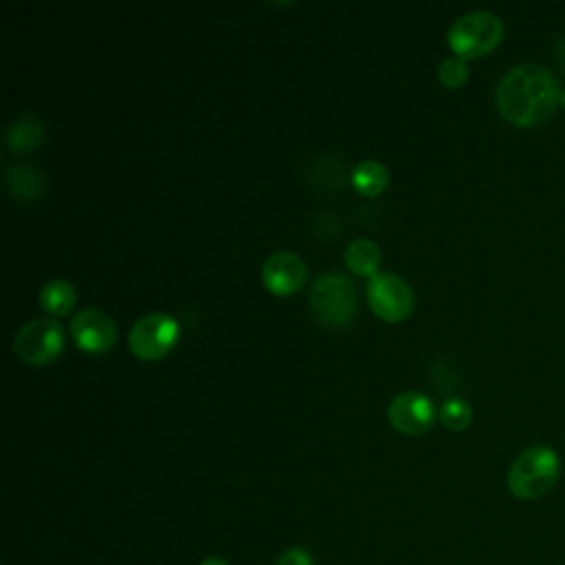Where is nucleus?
I'll return each mask as SVG.
<instances>
[{
	"label": "nucleus",
	"instance_id": "f3484780",
	"mask_svg": "<svg viewBox=\"0 0 565 565\" xmlns=\"http://www.w3.org/2000/svg\"><path fill=\"white\" fill-rule=\"evenodd\" d=\"M437 77L448 88H459L468 79V64L459 55H448L437 64Z\"/></svg>",
	"mask_w": 565,
	"mask_h": 565
},
{
	"label": "nucleus",
	"instance_id": "f257e3e1",
	"mask_svg": "<svg viewBox=\"0 0 565 565\" xmlns=\"http://www.w3.org/2000/svg\"><path fill=\"white\" fill-rule=\"evenodd\" d=\"M561 99L556 75L539 64H516L497 84L494 102L503 119L532 128L545 124Z\"/></svg>",
	"mask_w": 565,
	"mask_h": 565
},
{
	"label": "nucleus",
	"instance_id": "dca6fc26",
	"mask_svg": "<svg viewBox=\"0 0 565 565\" xmlns=\"http://www.w3.org/2000/svg\"><path fill=\"white\" fill-rule=\"evenodd\" d=\"M472 419V408L461 397H448L439 406V422L450 430H463Z\"/></svg>",
	"mask_w": 565,
	"mask_h": 565
},
{
	"label": "nucleus",
	"instance_id": "0eeeda50",
	"mask_svg": "<svg viewBox=\"0 0 565 565\" xmlns=\"http://www.w3.org/2000/svg\"><path fill=\"white\" fill-rule=\"evenodd\" d=\"M366 300L371 311L388 322L406 318L415 305L411 285L393 271H375L366 280Z\"/></svg>",
	"mask_w": 565,
	"mask_h": 565
},
{
	"label": "nucleus",
	"instance_id": "f03ea898",
	"mask_svg": "<svg viewBox=\"0 0 565 565\" xmlns=\"http://www.w3.org/2000/svg\"><path fill=\"white\" fill-rule=\"evenodd\" d=\"M558 455L543 444L527 446L516 455L508 470V488L516 499H539L558 479Z\"/></svg>",
	"mask_w": 565,
	"mask_h": 565
},
{
	"label": "nucleus",
	"instance_id": "6e6552de",
	"mask_svg": "<svg viewBox=\"0 0 565 565\" xmlns=\"http://www.w3.org/2000/svg\"><path fill=\"white\" fill-rule=\"evenodd\" d=\"M71 335L79 349L88 353H104L117 340V324L106 311L86 307L71 318Z\"/></svg>",
	"mask_w": 565,
	"mask_h": 565
},
{
	"label": "nucleus",
	"instance_id": "9d476101",
	"mask_svg": "<svg viewBox=\"0 0 565 565\" xmlns=\"http://www.w3.org/2000/svg\"><path fill=\"white\" fill-rule=\"evenodd\" d=\"M260 278L263 285L278 296H287L294 294L296 289L302 287L305 278H307V267L305 260L287 249H278L271 252L263 265H260Z\"/></svg>",
	"mask_w": 565,
	"mask_h": 565
},
{
	"label": "nucleus",
	"instance_id": "a211bd4d",
	"mask_svg": "<svg viewBox=\"0 0 565 565\" xmlns=\"http://www.w3.org/2000/svg\"><path fill=\"white\" fill-rule=\"evenodd\" d=\"M276 565H313V558L305 547H289L278 556Z\"/></svg>",
	"mask_w": 565,
	"mask_h": 565
},
{
	"label": "nucleus",
	"instance_id": "9b49d317",
	"mask_svg": "<svg viewBox=\"0 0 565 565\" xmlns=\"http://www.w3.org/2000/svg\"><path fill=\"white\" fill-rule=\"evenodd\" d=\"M42 141H44V126H42L40 117L31 115V113L15 117L4 130L7 148L18 154L35 150Z\"/></svg>",
	"mask_w": 565,
	"mask_h": 565
},
{
	"label": "nucleus",
	"instance_id": "7ed1b4c3",
	"mask_svg": "<svg viewBox=\"0 0 565 565\" xmlns=\"http://www.w3.org/2000/svg\"><path fill=\"white\" fill-rule=\"evenodd\" d=\"M311 313L327 327H342L355 311V287L351 278L338 269L320 271L309 291Z\"/></svg>",
	"mask_w": 565,
	"mask_h": 565
},
{
	"label": "nucleus",
	"instance_id": "aec40b11",
	"mask_svg": "<svg viewBox=\"0 0 565 565\" xmlns=\"http://www.w3.org/2000/svg\"><path fill=\"white\" fill-rule=\"evenodd\" d=\"M561 99H563V106H565V93H563V95H561Z\"/></svg>",
	"mask_w": 565,
	"mask_h": 565
},
{
	"label": "nucleus",
	"instance_id": "ddd939ff",
	"mask_svg": "<svg viewBox=\"0 0 565 565\" xmlns=\"http://www.w3.org/2000/svg\"><path fill=\"white\" fill-rule=\"evenodd\" d=\"M380 247L366 236L353 238L344 249V263L360 276H373L380 265Z\"/></svg>",
	"mask_w": 565,
	"mask_h": 565
},
{
	"label": "nucleus",
	"instance_id": "39448f33",
	"mask_svg": "<svg viewBox=\"0 0 565 565\" xmlns=\"http://www.w3.org/2000/svg\"><path fill=\"white\" fill-rule=\"evenodd\" d=\"M64 347L62 324L53 318L26 320L13 335V353L33 366L53 362Z\"/></svg>",
	"mask_w": 565,
	"mask_h": 565
},
{
	"label": "nucleus",
	"instance_id": "4468645a",
	"mask_svg": "<svg viewBox=\"0 0 565 565\" xmlns=\"http://www.w3.org/2000/svg\"><path fill=\"white\" fill-rule=\"evenodd\" d=\"M355 190L364 196H375L388 185V168L375 159H362L351 172Z\"/></svg>",
	"mask_w": 565,
	"mask_h": 565
},
{
	"label": "nucleus",
	"instance_id": "2eb2a0df",
	"mask_svg": "<svg viewBox=\"0 0 565 565\" xmlns=\"http://www.w3.org/2000/svg\"><path fill=\"white\" fill-rule=\"evenodd\" d=\"M75 302V287L64 278H51L40 287V305L53 313L64 316Z\"/></svg>",
	"mask_w": 565,
	"mask_h": 565
},
{
	"label": "nucleus",
	"instance_id": "423d86ee",
	"mask_svg": "<svg viewBox=\"0 0 565 565\" xmlns=\"http://www.w3.org/2000/svg\"><path fill=\"white\" fill-rule=\"evenodd\" d=\"M179 324L166 311H148L139 316L128 331V347L141 360H157L166 355L177 342Z\"/></svg>",
	"mask_w": 565,
	"mask_h": 565
},
{
	"label": "nucleus",
	"instance_id": "1a4fd4ad",
	"mask_svg": "<svg viewBox=\"0 0 565 565\" xmlns=\"http://www.w3.org/2000/svg\"><path fill=\"white\" fill-rule=\"evenodd\" d=\"M386 417L393 424V428H397L399 433L422 435L433 426L435 408L424 393L402 391L388 402Z\"/></svg>",
	"mask_w": 565,
	"mask_h": 565
},
{
	"label": "nucleus",
	"instance_id": "f8f14e48",
	"mask_svg": "<svg viewBox=\"0 0 565 565\" xmlns=\"http://www.w3.org/2000/svg\"><path fill=\"white\" fill-rule=\"evenodd\" d=\"M4 181H7V188L9 192L20 199V201H33V199H40L42 192H44V174L29 166V163H11L7 166V172H4Z\"/></svg>",
	"mask_w": 565,
	"mask_h": 565
},
{
	"label": "nucleus",
	"instance_id": "6ab92c4d",
	"mask_svg": "<svg viewBox=\"0 0 565 565\" xmlns=\"http://www.w3.org/2000/svg\"><path fill=\"white\" fill-rule=\"evenodd\" d=\"M199 565H230V563L225 558H221V556H207Z\"/></svg>",
	"mask_w": 565,
	"mask_h": 565
},
{
	"label": "nucleus",
	"instance_id": "20e7f679",
	"mask_svg": "<svg viewBox=\"0 0 565 565\" xmlns=\"http://www.w3.org/2000/svg\"><path fill=\"white\" fill-rule=\"evenodd\" d=\"M503 38V22L497 13L472 9L461 13L448 26V44L459 57H479L490 53Z\"/></svg>",
	"mask_w": 565,
	"mask_h": 565
}]
</instances>
